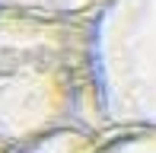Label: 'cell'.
<instances>
[{
	"mask_svg": "<svg viewBox=\"0 0 156 153\" xmlns=\"http://www.w3.org/2000/svg\"><path fill=\"white\" fill-rule=\"evenodd\" d=\"M61 131H112L96 16L0 6V147L23 153Z\"/></svg>",
	"mask_w": 156,
	"mask_h": 153,
	"instance_id": "cell-1",
	"label": "cell"
},
{
	"mask_svg": "<svg viewBox=\"0 0 156 153\" xmlns=\"http://www.w3.org/2000/svg\"><path fill=\"white\" fill-rule=\"evenodd\" d=\"M96 58L112 131H156V0H112L96 16Z\"/></svg>",
	"mask_w": 156,
	"mask_h": 153,
	"instance_id": "cell-2",
	"label": "cell"
},
{
	"mask_svg": "<svg viewBox=\"0 0 156 153\" xmlns=\"http://www.w3.org/2000/svg\"><path fill=\"white\" fill-rule=\"evenodd\" d=\"M108 134H93V131H61L45 141L26 147L23 153H108Z\"/></svg>",
	"mask_w": 156,
	"mask_h": 153,
	"instance_id": "cell-3",
	"label": "cell"
},
{
	"mask_svg": "<svg viewBox=\"0 0 156 153\" xmlns=\"http://www.w3.org/2000/svg\"><path fill=\"white\" fill-rule=\"evenodd\" d=\"M105 3H112V0H0V6L35 10V13H61V16H99V10Z\"/></svg>",
	"mask_w": 156,
	"mask_h": 153,
	"instance_id": "cell-4",
	"label": "cell"
},
{
	"mask_svg": "<svg viewBox=\"0 0 156 153\" xmlns=\"http://www.w3.org/2000/svg\"><path fill=\"white\" fill-rule=\"evenodd\" d=\"M108 153H156V131H112Z\"/></svg>",
	"mask_w": 156,
	"mask_h": 153,
	"instance_id": "cell-5",
	"label": "cell"
},
{
	"mask_svg": "<svg viewBox=\"0 0 156 153\" xmlns=\"http://www.w3.org/2000/svg\"><path fill=\"white\" fill-rule=\"evenodd\" d=\"M0 153H13V150H6V147H0Z\"/></svg>",
	"mask_w": 156,
	"mask_h": 153,
	"instance_id": "cell-6",
	"label": "cell"
}]
</instances>
